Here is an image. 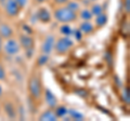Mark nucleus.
Listing matches in <instances>:
<instances>
[{"instance_id": "20", "label": "nucleus", "mask_w": 130, "mask_h": 121, "mask_svg": "<svg viewBox=\"0 0 130 121\" xmlns=\"http://www.w3.org/2000/svg\"><path fill=\"white\" fill-rule=\"evenodd\" d=\"M66 7L68 9H71L74 12H78L80 10V5L77 1H72V0H68V2L66 3Z\"/></svg>"}, {"instance_id": "6", "label": "nucleus", "mask_w": 130, "mask_h": 121, "mask_svg": "<svg viewBox=\"0 0 130 121\" xmlns=\"http://www.w3.org/2000/svg\"><path fill=\"white\" fill-rule=\"evenodd\" d=\"M54 43H55V37L53 35H47L44 37L41 46V52L43 54L50 55L52 53V51L54 50Z\"/></svg>"}, {"instance_id": "3", "label": "nucleus", "mask_w": 130, "mask_h": 121, "mask_svg": "<svg viewBox=\"0 0 130 121\" xmlns=\"http://www.w3.org/2000/svg\"><path fill=\"white\" fill-rule=\"evenodd\" d=\"M74 46V41L70 37H62L59 40H55L54 50L58 54H65L66 52Z\"/></svg>"}, {"instance_id": "10", "label": "nucleus", "mask_w": 130, "mask_h": 121, "mask_svg": "<svg viewBox=\"0 0 130 121\" xmlns=\"http://www.w3.org/2000/svg\"><path fill=\"white\" fill-rule=\"evenodd\" d=\"M20 46L23 47L24 49H30V48H32V46H34V40H32V38L30 37V36L28 35H21L20 36Z\"/></svg>"}, {"instance_id": "9", "label": "nucleus", "mask_w": 130, "mask_h": 121, "mask_svg": "<svg viewBox=\"0 0 130 121\" xmlns=\"http://www.w3.org/2000/svg\"><path fill=\"white\" fill-rule=\"evenodd\" d=\"M13 29L12 27L7 23H1L0 24V36H1L2 39H9L12 38L13 36Z\"/></svg>"}, {"instance_id": "7", "label": "nucleus", "mask_w": 130, "mask_h": 121, "mask_svg": "<svg viewBox=\"0 0 130 121\" xmlns=\"http://www.w3.org/2000/svg\"><path fill=\"white\" fill-rule=\"evenodd\" d=\"M36 16H37L38 21H40L41 23H49L51 21V13L49 12V10L47 8H39L38 11H37V14H36Z\"/></svg>"}, {"instance_id": "13", "label": "nucleus", "mask_w": 130, "mask_h": 121, "mask_svg": "<svg viewBox=\"0 0 130 121\" xmlns=\"http://www.w3.org/2000/svg\"><path fill=\"white\" fill-rule=\"evenodd\" d=\"M5 111H6V114L8 115V117L11 119H14L16 118V110H15V108L13 106V104L10 103V102H8L6 103L5 105Z\"/></svg>"}, {"instance_id": "24", "label": "nucleus", "mask_w": 130, "mask_h": 121, "mask_svg": "<svg viewBox=\"0 0 130 121\" xmlns=\"http://www.w3.org/2000/svg\"><path fill=\"white\" fill-rule=\"evenodd\" d=\"M6 70H5V68H3V66L0 64V81H3V80L6 79Z\"/></svg>"}, {"instance_id": "16", "label": "nucleus", "mask_w": 130, "mask_h": 121, "mask_svg": "<svg viewBox=\"0 0 130 121\" xmlns=\"http://www.w3.org/2000/svg\"><path fill=\"white\" fill-rule=\"evenodd\" d=\"M107 23V15L104 13H101L99 15H96V17H95V24H96V26H104L105 24Z\"/></svg>"}, {"instance_id": "11", "label": "nucleus", "mask_w": 130, "mask_h": 121, "mask_svg": "<svg viewBox=\"0 0 130 121\" xmlns=\"http://www.w3.org/2000/svg\"><path fill=\"white\" fill-rule=\"evenodd\" d=\"M78 29L85 35H89V34L93 33V30H94V25H93L90 21H84L83 23H80Z\"/></svg>"}, {"instance_id": "2", "label": "nucleus", "mask_w": 130, "mask_h": 121, "mask_svg": "<svg viewBox=\"0 0 130 121\" xmlns=\"http://www.w3.org/2000/svg\"><path fill=\"white\" fill-rule=\"evenodd\" d=\"M2 50L7 55L14 56V55H18L20 53V51H21V46H20L18 40L9 38V39L6 40L5 43H2Z\"/></svg>"}, {"instance_id": "21", "label": "nucleus", "mask_w": 130, "mask_h": 121, "mask_svg": "<svg viewBox=\"0 0 130 121\" xmlns=\"http://www.w3.org/2000/svg\"><path fill=\"white\" fill-rule=\"evenodd\" d=\"M48 61H49V55L42 53V55H40V56H39V58H38V62H37V63H38V65L42 66V65H44V64H47V63H48Z\"/></svg>"}, {"instance_id": "19", "label": "nucleus", "mask_w": 130, "mask_h": 121, "mask_svg": "<svg viewBox=\"0 0 130 121\" xmlns=\"http://www.w3.org/2000/svg\"><path fill=\"white\" fill-rule=\"evenodd\" d=\"M68 112V109L65 106H56L55 107V115L56 117H60V118H62V117H65L67 115Z\"/></svg>"}, {"instance_id": "25", "label": "nucleus", "mask_w": 130, "mask_h": 121, "mask_svg": "<svg viewBox=\"0 0 130 121\" xmlns=\"http://www.w3.org/2000/svg\"><path fill=\"white\" fill-rule=\"evenodd\" d=\"M15 1L19 5V7L21 8V9H23V8H25L27 6V3H28L29 0H15Z\"/></svg>"}, {"instance_id": "12", "label": "nucleus", "mask_w": 130, "mask_h": 121, "mask_svg": "<svg viewBox=\"0 0 130 121\" xmlns=\"http://www.w3.org/2000/svg\"><path fill=\"white\" fill-rule=\"evenodd\" d=\"M38 119L41 121H56L58 117H56L55 112H53L52 110H46L39 116Z\"/></svg>"}, {"instance_id": "31", "label": "nucleus", "mask_w": 130, "mask_h": 121, "mask_svg": "<svg viewBox=\"0 0 130 121\" xmlns=\"http://www.w3.org/2000/svg\"><path fill=\"white\" fill-rule=\"evenodd\" d=\"M5 1H6V0H0V3H3Z\"/></svg>"}, {"instance_id": "5", "label": "nucleus", "mask_w": 130, "mask_h": 121, "mask_svg": "<svg viewBox=\"0 0 130 121\" xmlns=\"http://www.w3.org/2000/svg\"><path fill=\"white\" fill-rule=\"evenodd\" d=\"M2 5H3V9H5L6 13L9 15V16L14 17L16 15H19L21 8L19 7V5L16 3L15 0H6Z\"/></svg>"}, {"instance_id": "1", "label": "nucleus", "mask_w": 130, "mask_h": 121, "mask_svg": "<svg viewBox=\"0 0 130 121\" xmlns=\"http://www.w3.org/2000/svg\"><path fill=\"white\" fill-rule=\"evenodd\" d=\"M53 17L58 21L59 23L62 24H70L72 22H75L77 18L76 12L72 11L71 9H68L66 6H62L58 8L53 12Z\"/></svg>"}, {"instance_id": "4", "label": "nucleus", "mask_w": 130, "mask_h": 121, "mask_svg": "<svg viewBox=\"0 0 130 121\" xmlns=\"http://www.w3.org/2000/svg\"><path fill=\"white\" fill-rule=\"evenodd\" d=\"M28 89H29L30 95L34 98L38 99L41 96V83H40L39 79L37 77H32L29 80V83H28Z\"/></svg>"}, {"instance_id": "28", "label": "nucleus", "mask_w": 130, "mask_h": 121, "mask_svg": "<svg viewBox=\"0 0 130 121\" xmlns=\"http://www.w3.org/2000/svg\"><path fill=\"white\" fill-rule=\"evenodd\" d=\"M2 38H1V36H0V51H1L2 50Z\"/></svg>"}, {"instance_id": "15", "label": "nucleus", "mask_w": 130, "mask_h": 121, "mask_svg": "<svg viewBox=\"0 0 130 121\" xmlns=\"http://www.w3.org/2000/svg\"><path fill=\"white\" fill-rule=\"evenodd\" d=\"M79 17L83 21H91L93 18V15L91 13L90 9H83V10H79Z\"/></svg>"}, {"instance_id": "22", "label": "nucleus", "mask_w": 130, "mask_h": 121, "mask_svg": "<svg viewBox=\"0 0 130 121\" xmlns=\"http://www.w3.org/2000/svg\"><path fill=\"white\" fill-rule=\"evenodd\" d=\"M123 98H124V102L126 104H129L130 103V97H129V90L128 88H125L124 91H123Z\"/></svg>"}, {"instance_id": "26", "label": "nucleus", "mask_w": 130, "mask_h": 121, "mask_svg": "<svg viewBox=\"0 0 130 121\" xmlns=\"http://www.w3.org/2000/svg\"><path fill=\"white\" fill-rule=\"evenodd\" d=\"M53 2L55 3V5L64 6V5H66V3L68 2V0H53Z\"/></svg>"}, {"instance_id": "17", "label": "nucleus", "mask_w": 130, "mask_h": 121, "mask_svg": "<svg viewBox=\"0 0 130 121\" xmlns=\"http://www.w3.org/2000/svg\"><path fill=\"white\" fill-rule=\"evenodd\" d=\"M60 33L63 36H65V37H70L73 34V28L68 25V24H63V25L60 27Z\"/></svg>"}, {"instance_id": "18", "label": "nucleus", "mask_w": 130, "mask_h": 121, "mask_svg": "<svg viewBox=\"0 0 130 121\" xmlns=\"http://www.w3.org/2000/svg\"><path fill=\"white\" fill-rule=\"evenodd\" d=\"M90 11H91V13H92L93 16H96V15L103 13V7L101 5H99V3H94V5L91 6Z\"/></svg>"}, {"instance_id": "27", "label": "nucleus", "mask_w": 130, "mask_h": 121, "mask_svg": "<svg viewBox=\"0 0 130 121\" xmlns=\"http://www.w3.org/2000/svg\"><path fill=\"white\" fill-rule=\"evenodd\" d=\"M129 10H130V0H125V11L129 13Z\"/></svg>"}, {"instance_id": "30", "label": "nucleus", "mask_w": 130, "mask_h": 121, "mask_svg": "<svg viewBox=\"0 0 130 121\" xmlns=\"http://www.w3.org/2000/svg\"><path fill=\"white\" fill-rule=\"evenodd\" d=\"M2 95V88H1V86H0V96Z\"/></svg>"}, {"instance_id": "29", "label": "nucleus", "mask_w": 130, "mask_h": 121, "mask_svg": "<svg viewBox=\"0 0 130 121\" xmlns=\"http://www.w3.org/2000/svg\"><path fill=\"white\" fill-rule=\"evenodd\" d=\"M35 1L37 2V3H43V2H46L47 0H35Z\"/></svg>"}, {"instance_id": "23", "label": "nucleus", "mask_w": 130, "mask_h": 121, "mask_svg": "<svg viewBox=\"0 0 130 121\" xmlns=\"http://www.w3.org/2000/svg\"><path fill=\"white\" fill-rule=\"evenodd\" d=\"M73 36H74V38L76 40H80L81 37H83V33L79 30V29H73Z\"/></svg>"}, {"instance_id": "8", "label": "nucleus", "mask_w": 130, "mask_h": 121, "mask_svg": "<svg viewBox=\"0 0 130 121\" xmlns=\"http://www.w3.org/2000/svg\"><path fill=\"white\" fill-rule=\"evenodd\" d=\"M44 100H46V104L50 108H55L58 106V98L55 97V95L49 89L44 90Z\"/></svg>"}, {"instance_id": "14", "label": "nucleus", "mask_w": 130, "mask_h": 121, "mask_svg": "<svg viewBox=\"0 0 130 121\" xmlns=\"http://www.w3.org/2000/svg\"><path fill=\"white\" fill-rule=\"evenodd\" d=\"M67 114L70 115L71 119H74V120H76V121H81V120L85 119L84 114H81L80 111L76 110V109H68Z\"/></svg>"}]
</instances>
